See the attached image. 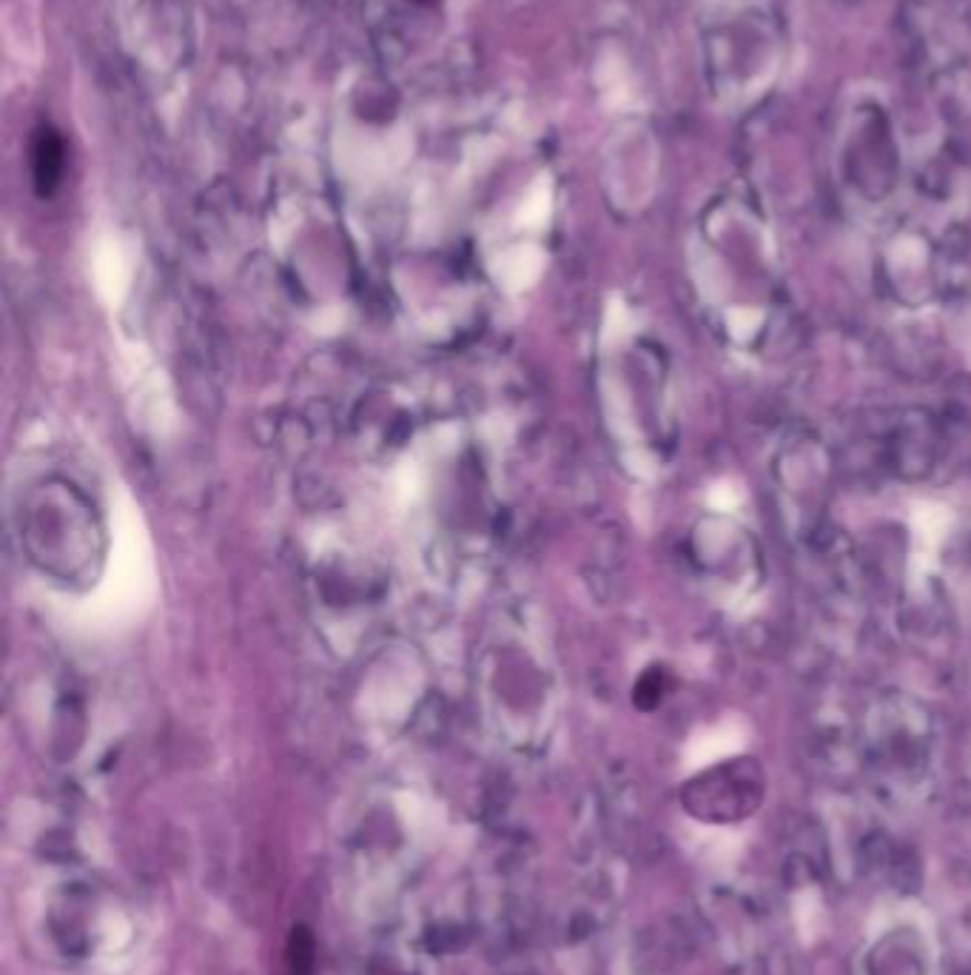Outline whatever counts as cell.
I'll list each match as a JSON object with an SVG mask.
<instances>
[{
    "label": "cell",
    "mask_w": 971,
    "mask_h": 975,
    "mask_svg": "<svg viewBox=\"0 0 971 975\" xmlns=\"http://www.w3.org/2000/svg\"><path fill=\"white\" fill-rule=\"evenodd\" d=\"M63 166H66V143L58 129L40 127L32 137V180L40 197H49L58 189Z\"/></svg>",
    "instance_id": "obj_1"
},
{
    "label": "cell",
    "mask_w": 971,
    "mask_h": 975,
    "mask_svg": "<svg viewBox=\"0 0 971 975\" xmlns=\"http://www.w3.org/2000/svg\"><path fill=\"white\" fill-rule=\"evenodd\" d=\"M314 936L308 927H294L286 947V975H314Z\"/></svg>",
    "instance_id": "obj_2"
},
{
    "label": "cell",
    "mask_w": 971,
    "mask_h": 975,
    "mask_svg": "<svg viewBox=\"0 0 971 975\" xmlns=\"http://www.w3.org/2000/svg\"><path fill=\"white\" fill-rule=\"evenodd\" d=\"M416 3H434V0H416Z\"/></svg>",
    "instance_id": "obj_4"
},
{
    "label": "cell",
    "mask_w": 971,
    "mask_h": 975,
    "mask_svg": "<svg viewBox=\"0 0 971 975\" xmlns=\"http://www.w3.org/2000/svg\"><path fill=\"white\" fill-rule=\"evenodd\" d=\"M658 676H644V679H641V685H639V690H635V699H639L641 705H647V696H650V705L655 702V699H658Z\"/></svg>",
    "instance_id": "obj_3"
}]
</instances>
